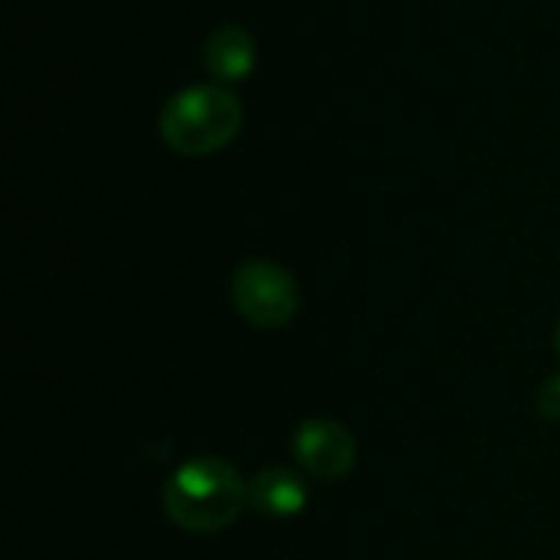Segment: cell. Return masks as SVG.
<instances>
[{
	"mask_svg": "<svg viewBox=\"0 0 560 560\" xmlns=\"http://www.w3.org/2000/svg\"><path fill=\"white\" fill-rule=\"evenodd\" d=\"M164 515L190 535H217L230 528L249 505V482L223 456H190L161 492Z\"/></svg>",
	"mask_w": 560,
	"mask_h": 560,
	"instance_id": "cell-1",
	"label": "cell"
},
{
	"mask_svg": "<svg viewBox=\"0 0 560 560\" xmlns=\"http://www.w3.org/2000/svg\"><path fill=\"white\" fill-rule=\"evenodd\" d=\"M240 125H243L240 95L220 82L187 85L174 92L158 115V131L164 144L187 158L217 154L240 135Z\"/></svg>",
	"mask_w": 560,
	"mask_h": 560,
	"instance_id": "cell-2",
	"label": "cell"
},
{
	"mask_svg": "<svg viewBox=\"0 0 560 560\" xmlns=\"http://www.w3.org/2000/svg\"><path fill=\"white\" fill-rule=\"evenodd\" d=\"M230 299L243 322L253 328H285L299 312V282L295 276L269 259H249L236 266L230 279Z\"/></svg>",
	"mask_w": 560,
	"mask_h": 560,
	"instance_id": "cell-3",
	"label": "cell"
},
{
	"mask_svg": "<svg viewBox=\"0 0 560 560\" xmlns=\"http://www.w3.org/2000/svg\"><path fill=\"white\" fill-rule=\"evenodd\" d=\"M292 456L305 476L318 482H341L358 463V440L335 420H305L292 433Z\"/></svg>",
	"mask_w": 560,
	"mask_h": 560,
	"instance_id": "cell-4",
	"label": "cell"
},
{
	"mask_svg": "<svg viewBox=\"0 0 560 560\" xmlns=\"http://www.w3.org/2000/svg\"><path fill=\"white\" fill-rule=\"evenodd\" d=\"M203 69L220 85L249 79V72L256 69V39L236 23L217 26L203 43Z\"/></svg>",
	"mask_w": 560,
	"mask_h": 560,
	"instance_id": "cell-5",
	"label": "cell"
},
{
	"mask_svg": "<svg viewBox=\"0 0 560 560\" xmlns=\"http://www.w3.org/2000/svg\"><path fill=\"white\" fill-rule=\"evenodd\" d=\"M308 505V489L299 472L269 466L249 479V509L266 518H295Z\"/></svg>",
	"mask_w": 560,
	"mask_h": 560,
	"instance_id": "cell-6",
	"label": "cell"
},
{
	"mask_svg": "<svg viewBox=\"0 0 560 560\" xmlns=\"http://www.w3.org/2000/svg\"><path fill=\"white\" fill-rule=\"evenodd\" d=\"M538 410L545 420H555L560 423V374H551L541 390H538Z\"/></svg>",
	"mask_w": 560,
	"mask_h": 560,
	"instance_id": "cell-7",
	"label": "cell"
},
{
	"mask_svg": "<svg viewBox=\"0 0 560 560\" xmlns=\"http://www.w3.org/2000/svg\"><path fill=\"white\" fill-rule=\"evenodd\" d=\"M555 345H558V354H560V322H558V331H555Z\"/></svg>",
	"mask_w": 560,
	"mask_h": 560,
	"instance_id": "cell-8",
	"label": "cell"
}]
</instances>
